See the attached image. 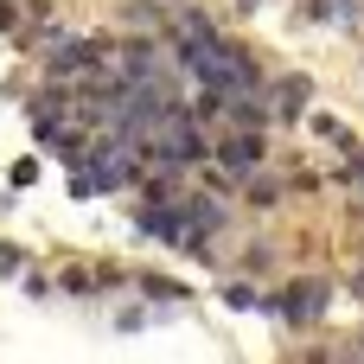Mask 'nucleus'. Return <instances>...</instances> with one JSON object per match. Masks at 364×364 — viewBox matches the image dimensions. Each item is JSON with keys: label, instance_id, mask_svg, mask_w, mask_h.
I'll return each instance as SVG.
<instances>
[{"label": "nucleus", "instance_id": "obj_1", "mask_svg": "<svg viewBox=\"0 0 364 364\" xmlns=\"http://www.w3.org/2000/svg\"><path fill=\"white\" fill-rule=\"evenodd\" d=\"M224 160H230V166H256V160H262V141H256V134H250V141H230Z\"/></svg>", "mask_w": 364, "mask_h": 364}]
</instances>
